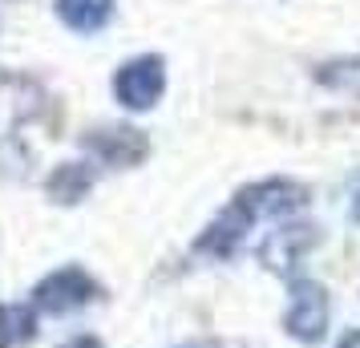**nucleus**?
<instances>
[{"instance_id":"39448f33","label":"nucleus","mask_w":360,"mask_h":348,"mask_svg":"<svg viewBox=\"0 0 360 348\" xmlns=\"http://www.w3.org/2000/svg\"><path fill=\"white\" fill-rule=\"evenodd\" d=\"M308 247H311V227H283V231L263 247V259L283 271V267H295V259Z\"/></svg>"},{"instance_id":"f03ea898","label":"nucleus","mask_w":360,"mask_h":348,"mask_svg":"<svg viewBox=\"0 0 360 348\" xmlns=\"http://www.w3.org/2000/svg\"><path fill=\"white\" fill-rule=\"evenodd\" d=\"M117 101L130 110H150L158 94H162V61L158 57H138L130 65H122V73L114 77Z\"/></svg>"},{"instance_id":"f257e3e1","label":"nucleus","mask_w":360,"mask_h":348,"mask_svg":"<svg viewBox=\"0 0 360 348\" xmlns=\"http://www.w3.org/2000/svg\"><path fill=\"white\" fill-rule=\"evenodd\" d=\"M288 332L304 344H316L328 332V296L324 288H316L308 280H295L292 304H288Z\"/></svg>"},{"instance_id":"1a4fd4ad","label":"nucleus","mask_w":360,"mask_h":348,"mask_svg":"<svg viewBox=\"0 0 360 348\" xmlns=\"http://www.w3.org/2000/svg\"><path fill=\"white\" fill-rule=\"evenodd\" d=\"M352 215H356V223H360V195L352 199Z\"/></svg>"},{"instance_id":"423d86ee","label":"nucleus","mask_w":360,"mask_h":348,"mask_svg":"<svg viewBox=\"0 0 360 348\" xmlns=\"http://www.w3.org/2000/svg\"><path fill=\"white\" fill-rule=\"evenodd\" d=\"M37 332V316L29 304H4L0 308V348H17Z\"/></svg>"},{"instance_id":"0eeeda50","label":"nucleus","mask_w":360,"mask_h":348,"mask_svg":"<svg viewBox=\"0 0 360 348\" xmlns=\"http://www.w3.org/2000/svg\"><path fill=\"white\" fill-rule=\"evenodd\" d=\"M340 348H360V328H356V332H348V336L340 340Z\"/></svg>"},{"instance_id":"20e7f679","label":"nucleus","mask_w":360,"mask_h":348,"mask_svg":"<svg viewBox=\"0 0 360 348\" xmlns=\"http://www.w3.org/2000/svg\"><path fill=\"white\" fill-rule=\"evenodd\" d=\"M57 13H61V20H65L69 29L94 33V29H101L110 20L114 0H57Z\"/></svg>"},{"instance_id":"6e6552de","label":"nucleus","mask_w":360,"mask_h":348,"mask_svg":"<svg viewBox=\"0 0 360 348\" xmlns=\"http://www.w3.org/2000/svg\"><path fill=\"white\" fill-rule=\"evenodd\" d=\"M69 348H101V344H98V340H89V336H82V340H73Z\"/></svg>"},{"instance_id":"7ed1b4c3","label":"nucleus","mask_w":360,"mask_h":348,"mask_svg":"<svg viewBox=\"0 0 360 348\" xmlns=\"http://www.w3.org/2000/svg\"><path fill=\"white\" fill-rule=\"evenodd\" d=\"M89 296H94V280L85 276L82 267L53 271L49 280L37 288V304H41L45 312H69V308H82Z\"/></svg>"}]
</instances>
